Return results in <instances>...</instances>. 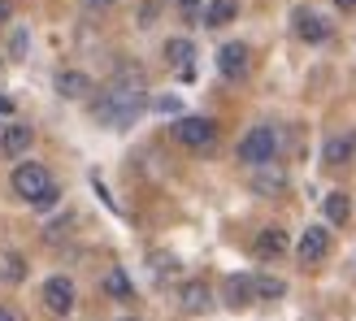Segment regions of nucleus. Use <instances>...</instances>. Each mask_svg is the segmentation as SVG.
<instances>
[{
    "label": "nucleus",
    "instance_id": "7ed1b4c3",
    "mask_svg": "<svg viewBox=\"0 0 356 321\" xmlns=\"http://www.w3.org/2000/svg\"><path fill=\"white\" fill-rule=\"evenodd\" d=\"M274 152H278L274 126H252V131L239 139V160H243V165H270Z\"/></svg>",
    "mask_w": 356,
    "mask_h": 321
},
{
    "label": "nucleus",
    "instance_id": "4468645a",
    "mask_svg": "<svg viewBox=\"0 0 356 321\" xmlns=\"http://www.w3.org/2000/svg\"><path fill=\"white\" fill-rule=\"evenodd\" d=\"M191 57H195L191 40H165V61L183 69V79H191V74H195V69H191Z\"/></svg>",
    "mask_w": 356,
    "mask_h": 321
},
{
    "label": "nucleus",
    "instance_id": "f03ea898",
    "mask_svg": "<svg viewBox=\"0 0 356 321\" xmlns=\"http://www.w3.org/2000/svg\"><path fill=\"white\" fill-rule=\"evenodd\" d=\"M9 187H13L17 200H26V204H35V208H52V204H57V195H61L57 183H52V174H48L44 165H35V160H26V165L13 170Z\"/></svg>",
    "mask_w": 356,
    "mask_h": 321
},
{
    "label": "nucleus",
    "instance_id": "aec40b11",
    "mask_svg": "<svg viewBox=\"0 0 356 321\" xmlns=\"http://www.w3.org/2000/svg\"><path fill=\"white\" fill-rule=\"evenodd\" d=\"M5 265H9V270H5L9 282H22V278H26V261H22V256H9Z\"/></svg>",
    "mask_w": 356,
    "mask_h": 321
},
{
    "label": "nucleus",
    "instance_id": "f3484780",
    "mask_svg": "<svg viewBox=\"0 0 356 321\" xmlns=\"http://www.w3.org/2000/svg\"><path fill=\"white\" fill-rule=\"evenodd\" d=\"M322 208H326V222H330V226H343V222L352 217V200H348L343 191H330Z\"/></svg>",
    "mask_w": 356,
    "mask_h": 321
},
{
    "label": "nucleus",
    "instance_id": "5701e85b",
    "mask_svg": "<svg viewBox=\"0 0 356 321\" xmlns=\"http://www.w3.org/2000/svg\"><path fill=\"white\" fill-rule=\"evenodd\" d=\"M83 5H87V9H92V13H100V9H113V5H118V0H83Z\"/></svg>",
    "mask_w": 356,
    "mask_h": 321
},
{
    "label": "nucleus",
    "instance_id": "6ab92c4d",
    "mask_svg": "<svg viewBox=\"0 0 356 321\" xmlns=\"http://www.w3.org/2000/svg\"><path fill=\"white\" fill-rule=\"evenodd\" d=\"M252 291H257V299H282V295H287V282L261 274V278H252Z\"/></svg>",
    "mask_w": 356,
    "mask_h": 321
},
{
    "label": "nucleus",
    "instance_id": "1a4fd4ad",
    "mask_svg": "<svg viewBox=\"0 0 356 321\" xmlns=\"http://www.w3.org/2000/svg\"><path fill=\"white\" fill-rule=\"evenodd\" d=\"M31 144H35V131H31V126H22V122L5 126V135H0V152H5L9 160H17V156H22Z\"/></svg>",
    "mask_w": 356,
    "mask_h": 321
},
{
    "label": "nucleus",
    "instance_id": "a878e982",
    "mask_svg": "<svg viewBox=\"0 0 356 321\" xmlns=\"http://www.w3.org/2000/svg\"><path fill=\"white\" fill-rule=\"evenodd\" d=\"M0 321H17V317H13V313H9V308H0Z\"/></svg>",
    "mask_w": 356,
    "mask_h": 321
},
{
    "label": "nucleus",
    "instance_id": "f257e3e1",
    "mask_svg": "<svg viewBox=\"0 0 356 321\" xmlns=\"http://www.w3.org/2000/svg\"><path fill=\"white\" fill-rule=\"evenodd\" d=\"M92 113H96L100 126H109V131H127L131 122L144 113V74H139V69H131V65L122 69V74H113V83L96 96Z\"/></svg>",
    "mask_w": 356,
    "mask_h": 321
},
{
    "label": "nucleus",
    "instance_id": "ddd939ff",
    "mask_svg": "<svg viewBox=\"0 0 356 321\" xmlns=\"http://www.w3.org/2000/svg\"><path fill=\"white\" fill-rule=\"evenodd\" d=\"M235 13H239V0H209L200 9V22L204 26H226V22H235Z\"/></svg>",
    "mask_w": 356,
    "mask_h": 321
},
{
    "label": "nucleus",
    "instance_id": "f8f14e48",
    "mask_svg": "<svg viewBox=\"0 0 356 321\" xmlns=\"http://www.w3.org/2000/svg\"><path fill=\"white\" fill-rule=\"evenodd\" d=\"M356 156V139L352 135H330L326 148H322V160L326 165H348V160Z\"/></svg>",
    "mask_w": 356,
    "mask_h": 321
},
{
    "label": "nucleus",
    "instance_id": "9b49d317",
    "mask_svg": "<svg viewBox=\"0 0 356 321\" xmlns=\"http://www.w3.org/2000/svg\"><path fill=\"white\" fill-rule=\"evenodd\" d=\"M296 35H300L305 44H322L326 35H330V26H326L317 13H309V9H296Z\"/></svg>",
    "mask_w": 356,
    "mask_h": 321
},
{
    "label": "nucleus",
    "instance_id": "bb28decb",
    "mask_svg": "<svg viewBox=\"0 0 356 321\" xmlns=\"http://www.w3.org/2000/svg\"><path fill=\"white\" fill-rule=\"evenodd\" d=\"M122 321H135V317H122Z\"/></svg>",
    "mask_w": 356,
    "mask_h": 321
},
{
    "label": "nucleus",
    "instance_id": "6e6552de",
    "mask_svg": "<svg viewBox=\"0 0 356 321\" xmlns=\"http://www.w3.org/2000/svg\"><path fill=\"white\" fill-rule=\"evenodd\" d=\"M222 299H226V308H248V304L257 299V291H252V274H230L226 287H222Z\"/></svg>",
    "mask_w": 356,
    "mask_h": 321
},
{
    "label": "nucleus",
    "instance_id": "2eb2a0df",
    "mask_svg": "<svg viewBox=\"0 0 356 321\" xmlns=\"http://www.w3.org/2000/svg\"><path fill=\"white\" fill-rule=\"evenodd\" d=\"M57 92H61L65 100H83L87 92H92V79H87L83 69H65V74L57 79Z\"/></svg>",
    "mask_w": 356,
    "mask_h": 321
},
{
    "label": "nucleus",
    "instance_id": "423d86ee",
    "mask_svg": "<svg viewBox=\"0 0 356 321\" xmlns=\"http://www.w3.org/2000/svg\"><path fill=\"white\" fill-rule=\"evenodd\" d=\"M296 256L305 261V265L326 261V256H330V230H326V226H309L305 235H300V243H296Z\"/></svg>",
    "mask_w": 356,
    "mask_h": 321
},
{
    "label": "nucleus",
    "instance_id": "b1692460",
    "mask_svg": "<svg viewBox=\"0 0 356 321\" xmlns=\"http://www.w3.org/2000/svg\"><path fill=\"white\" fill-rule=\"evenodd\" d=\"M9 13H13V9H9V0H0V22H9Z\"/></svg>",
    "mask_w": 356,
    "mask_h": 321
},
{
    "label": "nucleus",
    "instance_id": "39448f33",
    "mask_svg": "<svg viewBox=\"0 0 356 321\" xmlns=\"http://www.w3.org/2000/svg\"><path fill=\"white\" fill-rule=\"evenodd\" d=\"M44 308L52 317H65L70 308H74V282H70L65 274H57V278L44 282Z\"/></svg>",
    "mask_w": 356,
    "mask_h": 321
},
{
    "label": "nucleus",
    "instance_id": "a211bd4d",
    "mask_svg": "<svg viewBox=\"0 0 356 321\" xmlns=\"http://www.w3.org/2000/svg\"><path fill=\"white\" fill-rule=\"evenodd\" d=\"M104 295H109V299H131L135 287H131V278L122 270H109V274H104Z\"/></svg>",
    "mask_w": 356,
    "mask_h": 321
},
{
    "label": "nucleus",
    "instance_id": "9d476101",
    "mask_svg": "<svg viewBox=\"0 0 356 321\" xmlns=\"http://www.w3.org/2000/svg\"><path fill=\"white\" fill-rule=\"evenodd\" d=\"M282 252H287V230H282V226H265L257 235V256L261 261H278Z\"/></svg>",
    "mask_w": 356,
    "mask_h": 321
},
{
    "label": "nucleus",
    "instance_id": "0eeeda50",
    "mask_svg": "<svg viewBox=\"0 0 356 321\" xmlns=\"http://www.w3.org/2000/svg\"><path fill=\"white\" fill-rule=\"evenodd\" d=\"M248 65H252V52H248V44H222V48H218V69H222V79L239 83V79L248 74Z\"/></svg>",
    "mask_w": 356,
    "mask_h": 321
},
{
    "label": "nucleus",
    "instance_id": "dca6fc26",
    "mask_svg": "<svg viewBox=\"0 0 356 321\" xmlns=\"http://www.w3.org/2000/svg\"><path fill=\"white\" fill-rule=\"evenodd\" d=\"M178 299H183V308H187V313H204V308L213 304V299H209V287H204V282H187V287L178 291Z\"/></svg>",
    "mask_w": 356,
    "mask_h": 321
},
{
    "label": "nucleus",
    "instance_id": "4be33fe9",
    "mask_svg": "<svg viewBox=\"0 0 356 321\" xmlns=\"http://www.w3.org/2000/svg\"><path fill=\"white\" fill-rule=\"evenodd\" d=\"M282 187V174H265V178H257V191H278Z\"/></svg>",
    "mask_w": 356,
    "mask_h": 321
},
{
    "label": "nucleus",
    "instance_id": "20e7f679",
    "mask_svg": "<svg viewBox=\"0 0 356 321\" xmlns=\"http://www.w3.org/2000/svg\"><path fill=\"white\" fill-rule=\"evenodd\" d=\"M174 139H178L183 148H195V152H200V148H213L218 126H213L209 117H178V122H174Z\"/></svg>",
    "mask_w": 356,
    "mask_h": 321
},
{
    "label": "nucleus",
    "instance_id": "393cba45",
    "mask_svg": "<svg viewBox=\"0 0 356 321\" xmlns=\"http://www.w3.org/2000/svg\"><path fill=\"white\" fill-rule=\"evenodd\" d=\"M334 5H339V9H356V0H334Z\"/></svg>",
    "mask_w": 356,
    "mask_h": 321
},
{
    "label": "nucleus",
    "instance_id": "412c9836",
    "mask_svg": "<svg viewBox=\"0 0 356 321\" xmlns=\"http://www.w3.org/2000/svg\"><path fill=\"white\" fill-rule=\"evenodd\" d=\"M200 9H204L200 0H178V13H183L187 22H200Z\"/></svg>",
    "mask_w": 356,
    "mask_h": 321
}]
</instances>
